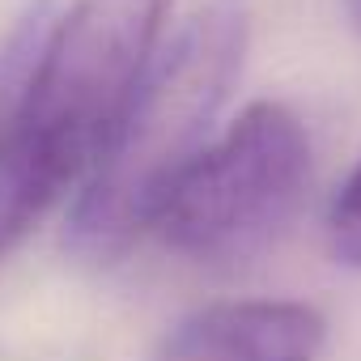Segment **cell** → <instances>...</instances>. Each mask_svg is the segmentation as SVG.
Here are the masks:
<instances>
[{"mask_svg": "<svg viewBox=\"0 0 361 361\" xmlns=\"http://www.w3.org/2000/svg\"><path fill=\"white\" fill-rule=\"evenodd\" d=\"M247 35L251 22L243 0H204L174 39L157 47L136 94L81 174L64 230V243L81 259L111 264L157 226L178 178L217 136V115L243 73Z\"/></svg>", "mask_w": 361, "mask_h": 361, "instance_id": "6da1fadb", "label": "cell"}, {"mask_svg": "<svg viewBox=\"0 0 361 361\" xmlns=\"http://www.w3.org/2000/svg\"><path fill=\"white\" fill-rule=\"evenodd\" d=\"M310 178V136L285 102H251L170 192L153 234L196 264H238L293 217Z\"/></svg>", "mask_w": 361, "mask_h": 361, "instance_id": "3957f363", "label": "cell"}, {"mask_svg": "<svg viewBox=\"0 0 361 361\" xmlns=\"http://www.w3.org/2000/svg\"><path fill=\"white\" fill-rule=\"evenodd\" d=\"M166 5L170 0H73L51 18L0 166V259L98 157L157 56Z\"/></svg>", "mask_w": 361, "mask_h": 361, "instance_id": "7a4b0ae2", "label": "cell"}, {"mask_svg": "<svg viewBox=\"0 0 361 361\" xmlns=\"http://www.w3.org/2000/svg\"><path fill=\"white\" fill-rule=\"evenodd\" d=\"M47 26H51V9H47V0H39V5H30L13 22V30L0 39V166L9 157L18 115H22V102H26V85H30V73H35Z\"/></svg>", "mask_w": 361, "mask_h": 361, "instance_id": "5b68a950", "label": "cell"}, {"mask_svg": "<svg viewBox=\"0 0 361 361\" xmlns=\"http://www.w3.org/2000/svg\"><path fill=\"white\" fill-rule=\"evenodd\" d=\"M327 319L289 298L213 302L178 323L149 361H314Z\"/></svg>", "mask_w": 361, "mask_h": 361, "instance_id": "277c9868", "label": "cell"}, {"mask_svg": "<svg viewBox=\"0 0 361 361\" xmlns=\"http://www.w3.org/2000/svg\"><path fill=\"white\" fill-rule=\"evenodd\" d=\"M327 238L340 264L361 268V166L340 183L327 209Z\"/></svg>", "mask_w": 361, "mask_h": 361, "instance_id": "8992f818", "label": "cell"}, {"mask_svg": "<svg viewBox=\"0 0 361 361\" xmlns=\"http://www.w3.org/2000/svg\"><path fill=\"white\" fill-rule=\"evenodd\" d=\"M344 9H348V18H353V26L361 30V0H344Z\"/></svg>", "mask_w": 361, "mask_h": 361, "instance_id": "52a82bcc", "label": "cell"}]
</instances>
